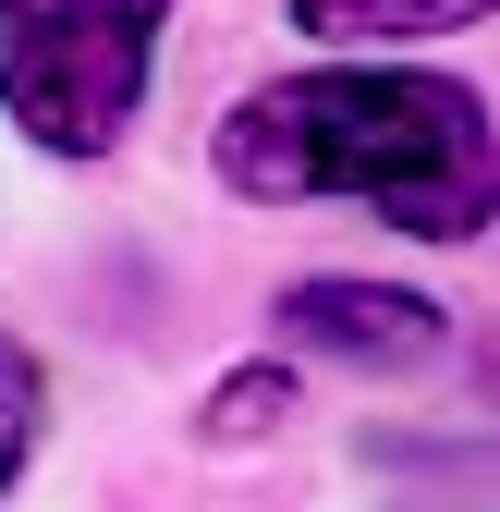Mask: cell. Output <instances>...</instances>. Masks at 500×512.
Returning a JSON list of instances; mask_svg holds the SVG:
<instances>
[{"instance_id":"cell-1","label":"cell","mask_w":500,"mask_h":512,"mask_svg":"<svg viewBox=\"0 0 500 512\" xmlns=\"http://www.w3.org/2000/svg\"><path fill=\"white\" fill-rule=\"evenodd\" d=\"M220 183L257 208L342 196L415 244H464L500 208L488 110L440 74H281L220 122Z\"/></svg>"},{"instance_id":"cell-2","label":"cell","mask_w":500,"mask_h":512,"mask_svg":"<svg viewBox=\"0 0 500 512\" xmlns=\"http://www.w3.org/2000/svg\"><path fill=\"white\" fill-rule=\"evenodd\" d=\"M171 0H37L0 25V110L25 122L49 159H98L122 147V122L147 98Z\"/></svg>"},{"instance_id":"cell-3","label":"cell","mask_w":500,"mask_h":512,"mask_svg":"<svg viewBox=\"0 0 500 512\" xmlns=\"http://www.w3.org/2000/svg\"><path fill=\"white\" fill-rule=\"evenodd\" d=\"M281 330L305 354H342V366H427L440 354V305L427 293H391V281H293L281 293Z\"/></svg>"},{"instance_id":"cell-4","label":"cell","mask_w":500,"mask_h":512,"mask_svg":"<svg viewBox=\"0 0 500 512\" xmlns=\"http://www.w3.org/2000/svg\"><path fill=\"white\" fill-rule=\"evenodd\" d=\"M293 13H305V37H452L500 0H293Z\"/></svg>"},{"instance_id":"cell-5","label":"cell","mask_w":500,"mask_h":512,"mask_svg":"<svg viewBox=\"0 0 500 512\" xmlns=\"http://www.w3.org/2000/svg\"><path fill=\"white\" fill-rule=\"evenodd\" d=\"M269 415H293V378H281V366H244V378L208 391V439H257Z\"/></svg>"},{"instance_id":"cell-6","label":"cell","mask_w":500,"mask_h":512,"mask_svg":"<svg viewBox=\"0 0 500 512\" xmlns=\"http://www.w3.org/2000/svg\"><path fill=\"white\" fill-rule=\"evenodd\" d=\"M25 452H37V366L0 342V488L25 476Z\"/></svg>"},{"instance_id":"cell-7","label":"cell","mask_w":500,"mask_h":512,"mask_svg":"<svg viewBox=\"0 0 500 512\" xmlns=\"http://www.w3.org/2000/svg\"><path fill=\"white\" fill-rule=\"evenodd\" d=\"M13 13H37V0H0V25H13Z\"/></svg>"}]
</instances>
